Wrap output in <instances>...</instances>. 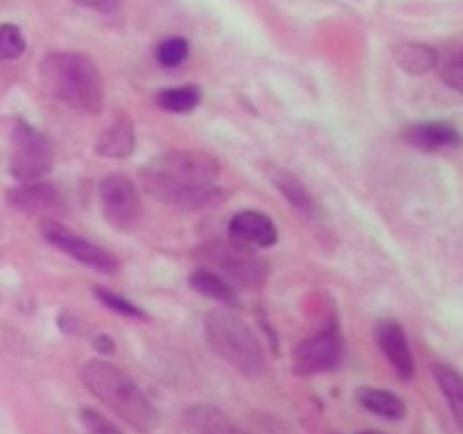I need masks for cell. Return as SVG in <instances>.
I'll list each match as a JSON object with an SVG mask.
<instances>
[{"label": "cell", "mask_w": 463, "mask_h": 434, "mask_svg": "<svg viewBox=\"0 0 463 434\" xmlns=\"http://www.w3.org/2000/svg\"><path fill=\"white\" fill-rule=\"evenodd\" d=\"M152 197L179 208H202L220 197V161L206 152L170 149L143 170Z\"/></svg>", "instance_id": "cell-1"}, {"label": "cell", "mask_w": 463, "mask_h": 434, "mask_svg": "<svg viewBox=\"0 0 463 434\" xmlns=\"http://www.w3.org/2000/svg\"><path fill=\"white\" fill-rule=\"evenodd\" d=\"M190 54V43L184 36H167L165 41H161L156 48V59L161 66L165 68H176L188 59Z\"/></svg>", "instance_id": "cell-21"}, {"label": "cell", "mask_w": 463, "mask_h": 434, "mask_svg": "<svg viewBox=\"0 0 463 434\" xmlns=\"http://www.w3.org/2000/svg\"><path fill=\"white\" fill-rule=\"evenodd\" d=\"M360 434H383V432H375V429H366V432H360Z\"/></svg>", "instance_id": "cell-29"}, {"label": "cell", "mask_w": 463, "mask_h": 434, "mask_svg": "<svg viewBox=\"0 0 463 434\" xmlns=\"http://www.w3.org/2000/svg\"><path fill=\"white\" fill-rule=\"evenodd\" d=\"M375 339H378L380 351L384 353V357H387L389 364L393 366V371H396L405 382H410L416 373V366L405 328H402L398 321L383 319L375 326Z\"/></svg>", "instance_id": "cell-11"}, {"label": "cell", "mask_w": 463, "mask_h": 434, "mask_svg": "<svg viewBox=\"0 0 463 434\" xmlns=\"http://www.w3.org/2000/svg\"><path fill=\"white\" fill-rule=\"evenodd\" d=\"M80 375L84 387L131 428L138 432H152L158 428L156 407L149 402L136 380L116 364L104 360H89L81 366Z\"/></svg>", "instance_id": "cell-3"}, {"label": "cell", "mask_w": 463, "mask_h": 434, "mask_svg": "<svg viewBox=\"0 0 463 434\" xmlns=\"http://www.w3.org/2000/svg\"><path fill=\"white\" fill-rule=\"evenodd\" d=\"M7 199L14 208L27 212V215H54L63 211V197L57 185L48 181H34V184H21L7 190Z\"/></svg>", "instance_id": "cell-12"}, {"label": "cell", "mask_w": 463, "mask_h": 434, "mask_svg": "<svg viewBox=\"0 0 463 434\" xmlns=\"http://www.w3.org/2000/svg\"><path fill=\"white\" fill-rule=\"evenodd\" d=\"M402 138L420 152H441V149H452L461 145V134L457 131V127L443 120L414 122V125L405 127Z\"/></svg>", "instance_id": "cell-13"}, {"label": "cell", "mask_w": 463, "mask_h": 434, "mask_svg": "<svg viewBox=\"0 0 463 434\" xmlns=\"http://www.w3.org/2000/svg\"><path fill=\"white\" fill-rule=\"evenodd\" d=\"M45 93L81 113H98L104 102V84L93 59L84 52H50L39 63Z\"/></svg>", "instance_id": "cell-2"}, {"label": "cell", "mask_w": 463, "mask_h": 434, "mask_svg": "<svg viewBox=\"0 0 463 434\" xmlns=\"http://www.w3.org/2000/svg\"><path fill=\"white\" fill-rule=\"evenodd\" d=\"M393 61L410 75H425V72L434 71L439 63V52L432 45L414 43V41H405V43H396L392 48Z\"/></svg>", "instance_id": "cell-15"}, {"label": "cell", "mask_w": 463, "mask_h": 434, "mask_svg": "<svg viewBox=\"0 0 463 434\" xmlns=\"http://www.w3.org/2000/svg\"><path fill=\"white\" fill-rule=\"evenodd\" d=\"M208 348L233 366L244 378L258 380L265 373V353L256 333L240 316L226 310H211L203 319Z\"/></svg>", "instance_id": "cell-4"}, {"label": "cell", "mask_w": 463, "mask_h": 434, "mask_svg": "<svg viewBox=\"0 0 463 434\" xmlns=\"http://www.w3.org/2000/svg\"><path fill=\"white\" fill-rule=\"evenodd\" d=\"M203 260L211 262L226 283H238L244 288H260L267 278V265L256 251L238 247V244L213 242L202 249ZM217 274V271H215Z\"/></svg>", "instance_id": "cell-6"}, {"label": "cell", "mask_w": 463, "mask_h": 434, "mask_svg": "<svg viewBox=\"0 0 463 434\" xmlns=\"http://www.w3.org/2000/svg\"><path fill=\"white\" fill-rule=\"evenodd\" d=\"M158 107L165 108L170 113H188L197 108L202 102V90L197 86H172V89H163L156 95Z\"/></svg>", "instance_id": "cell-19"}, {"label": "cell", "mask_w": 463, "mask_h": 434, "mask_svg": "<svg viewBox=\"0 0 463 434\" xmlns=\"http://www.w3.org/2000/svg\"><path fill=\"white\" fill-rule=\"evenodd\" d=\"M39 229L45 242L57 247L59 251H63L66 256L75 258V260L81 262V265L102 271V274H113V271L118 269V258L113 256V253H109L107 249L98 247V244L89 242V240L77 235L75 231H71L68 226L59 224V222L52 220V217H43Z\"/></svg>", "instance_id": "cell-7"}, {"label": "cell", "mask_w": 463, "mask_h": 434, "mask_svg": "<svg viewBox=\"0 0 463 434\" xmlns=\"http://www.w3.org/2000/svg\"><path fill=\"white\" fill-rule=\"evenodd\" d=\"M80 419L89 434H125L111 419L99 414L98 410H89V407H84V410L80 411Z\"/></svg>", "instance_id": "cell-24"}, {"label": "cell", "mask_w": 463, "mask_h": 434, "mask_svg": "<svg viewBox=\"0 0 463 434\" xmlns=\"http://www.w3.org/2000/svg\"><path fill=\"white\" fill-rule=\"evenodd\" d=\"M23 52H25V36L21 27L3 23L0 25V61H14Z\"/></svg>", "instance_id": "cell-22"}, {"label": "cell", "mask_w": 463, "mask_h": 434, "mask_svg": "<svg viewBox=\"0 0 463 434\" xmlns=\"http://www.w3.org/2000/svg\"><path fill=\"white\" fill-rule=\"evenodd\" d=\"M271 179H274V185L285 194V199H288L292 206H297L298 211H306V212L312 211L310 193L303 188V184L297 179V176L289 175V172H285V170H279V172H274V176H271Z\"/></svg>", "instance_id": "cell-20"}, {"label": "cell", "mask_w": 463, "mask_h": 434, "mask_svg": "<svg viewBox=\"0 0 463 434\" xmlns=\"http://www.w3.org/2000/svg\"><path fill=\"white\" fill-rule=\"evenodd\" d=\"M93 294H95V298H98V301L102 303L104 307H109V310L116 312V315L131 316V319H145V312L140 310L138 306H134V303H131L129 298H125V297H120V294L111 292V289L93 288Z\"/></svg>", "instance_id": "cell-23"}, {"label": "cell", "mask_w": 463, "mask_h": 434, "mask_svg": "<svg viewBox=\"0 0 463 434\" xmlns=\"http://www.w3.org/2000/svg\"><path fill=\"white\" fill-rule=\"evenodd\" d=\"M344 360V335L337 324L326 326L312 337L303 339L294 351V371L298 375H319L337 369Z\"/></svg>", "instance_id": "cell-8"}, {"label": "cell", "mask_w": 463, "mask_h": 434, "mask_svg": "<svg viewBox=\"0 0 463 434\" xmlns=\"http://www.w3.org/2000/svg\"><path fill=\"white\" fill-rule=\"evenodd\" d=\"M99 203H102L104 220L120 231L136 226L140 212H143V203H140V194L134 181L118 172L104 176L99 184Z\"/></svg>", "instance_id": "cell-9"}, {"label": "cell", "mask_w": 463, "mask_h": 434, "mask_svg": "<svg viewBox=\"0 0 463 434\" xmlns=\"http://www.w3.org/2000/svg\"><path fill=\"white\" fill-rule=\"evenodd\" d=\"M357 401L364 410H369L371 414H378L383 419L389 420H401L405 419L407 405L398 393L387 392V389H375V387H360L355 392Z\"/></svg>", "instance_id": "cell-16"}, {"label": "cell", "mask_w": 463, "mask_h": 434, "mask_svg": "<svg viewBox=\"0 0 463 434\" xmlns=\"http://www.w3.org/2000/svg\"><path fill=\"white\" fill-rule=\"evenodd\" d=\"M136 149L134 122L127 113H118L116 120L99 134L95 152L107 158H127Z\"/></svg>", "instance_id": "cell-14"}, {"label": "cell", "mask_w": 463, "mask_h": 434, "mask_svg": "<svg viewBox=\"0 0 463 434\" xmlns=\"http://www.w3.org/2000/svg\"><path fill=\"white\" fill-rule=\"evenodd\" d=\"M229 240L238 247L249 249V251H260V249L274 247L276 240H279V229L265 212L242 211L231 217Z\"/></svg>", "instance_id": "cell-10"}, {"label": "cell", "mask_w": 463, "mask_h": 434, "mask_svg": "<svg viewBox=\"0 0 463 434\" xmlns=\"http://www.w3.org/2000/svg\"><path fill=\"white\" fill-rule=\"evenodd\" d=\"M93 346L95 351L104 353V355H111V353L116 351V344H113V339L109 337V335H98V337L93 339Z\"/></svg>", "instance_id": "cell-28"}, {"label": "cell", "mask_w": 463, "mask_h": 434, "mask_svg": "<svg viewBox=\"0 0 463 434\" xmlns=\"http://www.w3.org/2000/svg\"><path fill=\"white\" fill-rule=\"evenodd\" d=\"M432 375L441 389L443 398H446L448 407H450L452 419L463 432V375L452 366L441 364V362L432 364Z\"/></svg>", "instance_id": "cell-17"}, {"label": "cell", "mask_w": 463, "mask_h": 434, "mask_svg": "<svg viewBox=\"0 0 463 434\" xmlns=\"http://www.w3.org/2000/svg\"><path fill=\"white\" fill-rule=\"evenodd\" d=\"M441 77L452 90L463 95V45L461 48L452 50L450 57L446 59V63H443L441 68Z\"/></svg>", "instance_id": "cell-25"}, {"label": "cell", "mask_w": 463, "mask_h": 434, "mask_svg": "<svg viewBox=\"0 0 463 434\" xmlns=\"http://www.w3.org/2000/svg\"><path fill=\"white\" fill-rule=\"evenodd\" d=\"M54 165V149L48 136L34 127L18 122L14 131V152L9 172L21 184L41 181Z\"/></svg>", "instance_id": "cell-5"}, {"label": "cell", "mask_w": 463, "mask_h": 434, "mask_svg": "<svg viewBox=\"0 0 463 434\" xmlns=\"http://www.w3.org/2000/svg\"><path fill=\"white\" fill-rule=\"evenodd\" d=\"M194 414H197V411H194ZM194 423H197L199 434H247L242 432V429L226 423L220 414H215V411L211 410H208L206 416H194Z\"/></svg>", "instance_id": "cell-26"}, {"label": "cell", "mask_w": 463, "mask_h": 434, "mask_svg": "<svg viewBox=\"0 0 463 434\" xmlns=\"http://www.w3.org/2000/svg\"><path fill=\"white\" fill-rule=\"evenodd\" d=\"M75 3L81 5V7L98 9V12H104V14H111L120 7V0H75Z\"/></svg>", "instance_id": "cell-27"}, {"label": "cell", "mask_w": 463, "mask_h": 434, "mask_svg": "<svg viewBox=\"0 0 463 434\" xmlns=\"http://www.w3.org/2000/svg\"><path fill=\"white\" fill-rule=\"evenodd\" d=\"M190 288L199 292L202 297L213 298V301L226 303V306H238V294L233 285L226 283L220 274L211 269H194L188 278Z\"/></svg>", "instance_id": "cell-18"}]
</instances>
